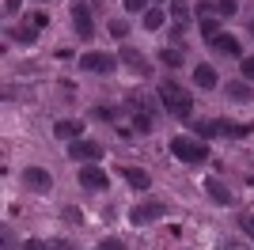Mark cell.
<instances>
[{
	"instance_id": "cell-1",
	"label": "cell",
	"mask_w": 254,
	"mask_h": 250,
	"mask_svg": "<svg viewBox=\"0 0 254 250\" xmlns=\"http://www.w3.org/2000/svg\"><path fill=\"white\" fill-rule=\"evenodd\" d=\"M159 106H163L171 118H190L193 114V95H186L179 83L163 80L159 83Z\"/></svg>"
},
{
	"instance_id": "cell-2",
	"label": "cell",
	"mask_w": 254,
	"mask_h": 250,
	"mask_svg": "<svg viewBox=\"0 0 254 250\" xmlns=\"http://www.w3.org/2000/svg\"><path fill=\"white\" fill-rule=\"evenodd\" d=\"M171 156L193 167V163H205V159H209V144H205L201 136H175V140H171Z\"/></svg>"
},
{
	"instance_id": "cell-3",
	"label": "cell",
	"mask_w": 254,
	"mask_h": 250,
	"mask_svg": "<svg viewBox=\"0 0 254 250\" xmlns=\"http://www.w3.org/2000/svg\"><path fill=\"white\" fill-rule=\"evenodd\" d=\"M80 68H84V72H95V76H110L118 68V57L114 53H103V50H87L84 57H80Z\"/></svg>"
},
{
	"instance_id": "cell-4",
	"label": "cell",
	"mask_w": 254,
	"mask_h": 250,
	"mask_svg": "<svg viewBox=\"0 0 254 250\" xmlns=\"http://www.w3.org/2000/svg\"><path fill=\"white\" fill-rule=\"evenodd\" d=\"M159 216H167V205H163V201H148V205H133L129 208V224H133V228L156 224Z\"/></svg>"
},
{
	"instance_id": "cell-5",
	"label": "cell",
	"mask_w": 254,
	"mask_h": 250,
	"mask_svg": "<svg viewBox=\"0 0 254 250\" xmlns=\"http://www.w3.org/2000/svg\"><path fill=\"white\" fill-rule=\"evenodd\" d=\"M68 19H72V31L76 38H95V19H91V8L87 4H72V11H68Z\"/></svg>"
},
{
	"instance_id": "cell-6",
	"label": "cell",
	"mask_w": 254,
	"mask_h": 250,
	"mask_svg": "<svg viewBox=\"0 0 254 250\" xmlns=\"http://www.w3.org/2000/svg\"><path fill=\"white\" fill-rule=\"evenodd\" d=\"M23 186L31 189V193H50L53 189V175L46 171V167H27V171H23Z\"/></svg>"
},
{
	"instance_id": "cell-7",
	"label": "cell",
	"mask_w": 254,
	"mask_h": 250,
	"mask_svg": "<svg viewBox=\"0 0 254 250\" xmlns=\"http://www.w3.org/2000/svg\"><path fill=\"white\" fill-rule=\"evenodd\" d=\"M118 57H122V64H126L133 76H152V64H148V57H144L140 50H133V46H122V53H118Z\"/></svg>"
},
{
	"instance_id": "cell-8",
	"label": "cell",
	"mask_w": 254,
	"mask_h": 250,
	"mask_svg": "<svg viewBox=\"0 0 254 250\" xmlns=\"http://www.w3.org/2000/svg\"><path fill=\"white\" fill-rule=\"evenodd\" d=\"M80 186L84 189H106L110 186V175H106L103 167H95V163H84L80 167Z\"/></svg>"
},
{
	"instance_id": "cell-9",
	"label": "cell",
	"mask_w": 254,
	"mask_h": 250,
	"mask_svg": "<svg viewBox=\"0 0 254 250\" xmlns=\"http://www.w3.org/2000/svg\"><path fill=\"white\" fill-rule=\"evenodd\" d=\"M68 156L84 159V163H95V159L103 156V148H99L95 140H72V144H68Z\"/></svg>"
},
{
	"instance_id": "cell-10",
	"label": "cell",
	"mask_w": 254,
	"mask_h": 250,
	"mask_svg": "<svg viewBox=\"0 0 254 250\" xmlns=\"http://www.w3.org/2000/svg\"><path fill=\"white\" fill-rule=\"evenodd\" d=\"M122 178H126V182L137 189V193L152 189V175H148V171H140V167H122Z\"/></svg>"
},
{
	"instance_id": "cell-11",
	"label": "cell",
	"mask_w": 254,
	"mask_h": 250,
	"mask_svg": "<svg viewBox=\"0 0 254 250\" xmlns=\"http://www.w3.org/2000/svg\"><path fill=\"white\" fill-rule=\"evenodd\" d=\"M232 129V122H220V118H212V122H197L193 125V136H201V140H209V136H220Z\"/></svg>"
},
{
	"instance_id": "cell-12",
	"label": "cell",
	"mask_w": 254,
	"mask_h": 250,
	"mask_svg": "<svg viewBox=\"0 0 254 250\" xmlns=\"http://www.w3.org/2000/svg\"><path fill=\"white\" fill-rule=\"evenodd\" d=\"M205 193H209V201H216V205H232V189L224 186L220 178H205Z\"/></svg>"
},
{
	"instance_id": "cell-13",
	"label": "cell",
	"mask_w": 254,
	"mask_h": 250,
	"mask_svg": "<svg viewBox=\"0 0 254 250\" xmlns=\"http://www.w3.org/2000/svg\"><path fill=\"white\" fill-rule=\"evenodd\" d=\"M80 133H84V125L72 122V118H64V122L53 125V136H61V140H68V144H72V140H80Z\"/></svg>"
},
{
	"instance_id": "cell-14",
	"label": "cell",
	"mask_w": 254,
	"mask_h": 250,
	"mask_svg": "<svg viewBox=\"0 0 254 250\" xmlns=\"http://www.w3.org/2000/svg\"><path fill=\"white\" fill-rule=\"evenodd\" d=\"M212 50L228 53V57H239V42H235L232 34H216V38H212Z\"/></svg>"
},
{
	"instance_id": "cell-15",
	"label": "cell",
	"mask_w": 254,
	"mask_h": 250,
	"mask_svg": "<svg viewBox=\"0 0 254 250\" xmlns=\"http://www.w3.org/2000/svg\"><path fill=\"white\" fill-rule=\"evenodd\" d=\"M228 99H235V103H251V99H254L251 83H247V80H235V83H228Z\"/></svg>"
},
{
	"instance_id": "cell-16",
	"label": "cell",
	"mask_w": 254,
	"mask_h": 250,
	"mask_svg": "<svg viewBox=\"0 0 254 250\" xmlns=\"http://www.w3.org/2000/svg\"><path fill=\"white\" fill-rule=\"evenodd\" d=\"M193 83L197 87H216V68L212 64H197L193 68Z\"/></svg>"
},
{
	"instance_id": "cell-17",
	"label": "cell",
	"mask_w": 254,
	"mask_h": 250,
	"mask_svg": "<svg viewBox=\"0 0 254 250\" xmlns=\"http://www.w3.org/2000/svg\"><path fill=\"white\" fill-rule=\"evenodd\" d=\"M163 23H167V11L163 8H148L144 11V27H148V31H159Z\"/></svg>"
},
{
	"instance_id": "cell-18",
	"label": "cell",
	"mask_w": 254,
	"mask_h": 250,
	"mask_svg": "<svg viewBox=\"0 0 254 250\" xmlns=\"http://www.w3.org/2000/svg\"><path fill=\"white\" fill-rule=\"evenodd\" d=\"M159 64L179 68V64H182V50H167V46H163V50H159Z\"/></svg>"
},
{
	"instance_id": "cell-19",
	"label": "cell",
	"mask_w": 254,
	"mask_h": 250,
	"mask_svg": "<svg viewBox=\"0 0 254 250\" xmlns=\"http://www.w3.org/2000/svg\"><path fill=\"white\" fill-rule=\"evenodd\" d=\"M15 38H19L23 46H31V42L38 38V27H34V23H27V27H19V31H15Z\"/></svg>"
},
{
	"instance_id": "cell-20",
	"label": "cell",
	"mask_w": 254,
	"mask_h": 250,
	"mask_svg": "<svg viewBox=\"0 0 254 250\" xmlns=\"http://www.w3.org/2000/svg\"><path fill=\"white\" fill-rule=\"evenodd\" d=\"M197 31H201L205 34V38H216V34H220V23H216V19H201V23H197Z\"/></svg>"
},
{
	"instance_id": "cell-21",
	"label": "cell",
	"mask_w": 254,
	"mask_h": 250,
	"mask_svg": "<svg viewBox=\"0 0 254 250\" xmlns=\"http://www.w3.org/2000/svg\"><path fill=\"white\" fill-rule=\"evenodd\" d=\"M133 125H137V133H152V129H156L152 114H137V118H133Z\"/></svg>"
},
{
	"instance_id": "cell-22",
	"label": "cell",
	"mask_w": 254,
	"mask_h": 250,
	"mask_svg": "<svg viewBox=\"0 0 254 250\" xmlns=\"http://www.w3.org/2000/svg\"><path fill=\"white\" fill-rule=\"evenodd\" d=\"M171 15H175V23H186V15H190L186 0H175V4H171Z\"/></svg>"
},
{
	"instance_id": "cell-23",
	"label": "cell",
	"mask_w": 254,
	"mask_h": 250,
	"mask_svg": "<svg viewBox=\"0 0 254 250\" xmlns=\"http://www.w3.org/2000/svg\"><path fill=\"white\" fill-rule=\"evenodd\" d=\"M212 8L220 11V15H235V11H239V4H235V0H212Z\"/></svg>"
},
{
	"instance_id": "cell-24",
	"label": "cell",
	"mask_w": 254,
	"mask_h": 250,
	"mask_svg": "<svg viewBox=\"0 0 254 250\" xmlns=\"http://www.w3.org/2000/svg\"><path fill=\"white\" fill-rule=\"evenodd\" d=\"M239 228H243V235L254 239V212H243V216H239Z\"/></svg>"
},
{
	"instance_id": "cell-25",
	"label": "cell",
	"mask_w": 254,
	"mask_h": 250,
	"mask_svg": "<svg viewBox=\"0 0 254 250\" xmlns=\"http://www.w3.org/2000/svg\"><path fill=\"white\" fill-rule=\"evenodd\" d=\"M239 72H243V80H247V83L254 80V57H243V64H239Z\"/></svg>"
},
{
	"instance_id": "cell-26",
	"label": "cell",
	"mask_w": 254,
	"mask_h": 250,
	"mask_svg": "<svg viewBox=\"0 0 254 250\" xmlns=\"http://www.w3.org/2000/svg\"><path fill=\"white\" fill-rule=\"evenodd\" d=\"M95 250H126V243H122V239H114V235H110V239H103V243H99Z\"/></svg>"
},
{
	"instance_id": "cell-27",
	"label": "cell",
	"mask_w": 254,
	"mask_h": 250,
	"mask_svg": "<svg viewBox=\"0 0 254 250\" xmlns=\"http://www.w3.org/2000/svg\"><path fill=\"white\" fill-rule=\"evenodd\" d=\"M126 11H148V0H122Z\"/></svg>"
},
{
	"instance_id": "cell-28",
	"label": "cell",
	"mask_w": 254,
	"mask_h": 250,
	"mask_svg": "<svg viewBox=\"0 0 254 250\" xmlns=\"http://www.w3.org/2000/svg\"><path fill=\"white\" fill-rule=\"evenodd\" d=\"M0 243H4L0 250H15V239H11V228H8V224H4V231H0Z\"/></svg>"
},
{
	"instance_id": "cell-29",
	"label": "cell",
	"mask_w": 254,
	"mask_h": 250,
	"mask_svg": "<svg viewBox=\"0 0 254 250\" xmlns=\"http://www.w3.org/2000/svg\"><path fill=\"white\" fill-rule=\"evenodd\" d=\"M171 38L182 46V38H186V23H171Z\"/></svg>"
},
{
	"instance_id": "cell-30",
	"label": "cell",
	"mask_w": 254,
	"mask_h": 250,
	"mask_svg": "<svg viewBox=\"0 0 254 250\" xmlns=\"http://www.w3.org/2000/svg\"><path fill=\"white\" fill-rule=\"evenodd\" d=\"M110 34H114V38H126V34H129V27H126L122 19H114V23H110Z\"/></svg>"
},
{
	"instance_id": "cell-31",
	"label": "cell",
	"mask_w": 254,
	"mask_h": 250,
	"mask_svg": "<svg viewBox=\"0 0 254 250\" xmlns=\"http://www.w3.org/2000/svg\"><path fill=\"white\" fill-rule=\"evenodd\" d=\"M64 220H68V224H80V220H84V212H80V208H72V205H68V208H64Z\"/></svg>"
},
{
	"instance_id": "cell-32",
	"label": "cell",
	"mask_w": 254,
	"mask_h": 250,
	"mask_svg": "<svg viewBox=\"0 0 254 250\" xmlns=\"http://www.w3.org/2000/svg\"><path fill=\"white\" fill-rule=\"evenodd\" d=\"M31 23L38 27V31H42V27H50V15H46V11H34V15H31Z\"/></svg>"
},
{
	"instance_id": "cell-33",
	"label": "cell",
	"mask_w": 254,
	"mask_h": 250,
	"mask_svg": "<svg viewBox=\"0 0 254 250\" xmlns=\"http://www.w3.org/2000/svg\"><path fill=\"white\" fill-rule=\"evenodd\" d=\"M95 118H106V122H114L118 110H110V106H95Z\"/></svg>"
},
{
	"instance_id": "cell-34",
	"label": "cell",
	"mask_w": 254,
	"mask_h": 250,
	"mask_svg": "<svg viewBox=\"0 0 254 250\" xmlns=\"http://www.w3.org/2000/svg\"><path fill=\"white\" fill-rule=\"evenodd\" d=\"M23 250H46V243L42 239H27V243H23Z\"/></svg>"
},
{
	"instance_id": "cell-35",
	"label": "cell",
	"mask_w": 254,
	"mask_h": 250,
	"mask_svg": "<svg viewBox=\"0 0 254 250\" xmlns=\"http://www.w3.org/2000/svg\"><path fill=\"white\" fill-rule=\"evenodd\" d=\"M46 250H72V247H68L64 239H57V243H46Z\"/></svg>"
},
{
	"instance_id": "cell-36",
	"label": "cell",
	"mask_w": 254,
	"mask_h": 250,
	"mask_svg": "<svg viewBox=\"0 0 254 250\" xmlns=\"http://www.w3.org/2000/svg\"><path fill=\"white\" fill-rule=\"evenodd\" d=\"M4 11H8V15H11V11H19V0H4Z\"/></svg>"
},
{
	"instance_id": "cell-37",
	"label": "cell",
	"mask_w": 254,
	"mask_h": 250,
	"mask_svg": "<svg viewBox=\"0 0 254 250\" xmlns=\"http://www.w3.org/2000/svg\"><path fill=\"white\" fill-rule=\"evenodd\" d=\"M251 34H254V23H251Z\"/></svg>"
}]
</instances>
